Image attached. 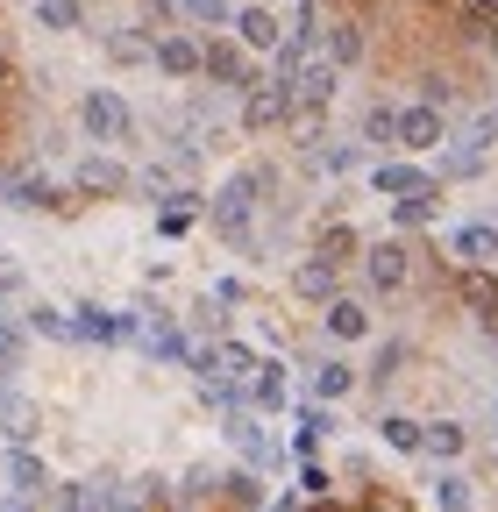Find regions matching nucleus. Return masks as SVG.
Segmentation results:
<instances>
[{
    "mask_svg": "<svg viewBox=\"0 0 498 512\" xmlns=\"http://www.w3.org/2000/svg\"><path fill=\"white\" fill-rule=\"evenodd\" d=\"M79 121H86V136H93V143H129V128H136L129 100H121L114 86L86 93V100H79Z\"/></svg>",
    "mask_w": 498,
    "mask_h": 512,
    "instance_id": "obj_3",
    "label": "nucleus"
},
{
    "mask_svg": "<svg viewBox=\"0 0 498 512\" xmlns=\"http://www.w3.org/2000/svg\"><path fill=\"white\" fill-rule=\"evenodd\" d=\"M107 57H114V64H157V36H143V29H114V36H107Z\"/></svg>",
    "mask_w": 498,
    "mask_h": 512,
    "instance_id": "obj_21",
    "label": "nucleus"
},
{
    "mask_svg": "<svg viewBox=\"0 0 498 512\" xmlns=\"http://www.w3.org/2000/svg\"><path fill=\"white\" fill-rule=\"evenodd\" d=\"M200 57H207V43H200V36H185V29L157 36V64H164L171 79H200Z\"/></svg>",
    "mask_w": 498,
    "mask_h": 512,
    "instance_id": "obj_10",
    "label": "nucleus"
},
{
    "mask_svg": "<svg viewBox=\"0 0 498 512\" xmlns=\"http://www.w3.org/2000/svg\"><path fill=\"white\" fill-rule=\"evenodd\" d=\"M221 498H228V505H242V512H249V505H264L257 470H228V477H221Z\"/></svg>",
    "mask_w": 498,
    "mask_h": 512,
    "instance_id": "obj_27",
    "label": "nucleus"
},
{
    "mask_svg": "<svg viewBox=\"0 0 498 512\" xmlns=\"http://www.w3.org/2000/svg\"><path fill=\"white\" fill-rule=\"evenodd\" d=\"M335 271H342V264H328V256L314 249V256H306V264L292 271V292H299V299H321V306H328V299H335Z\"/></svg>",
    "mask_w": 498,
    "mask_h": 512,
    "instance_id": "obj_14",
    "label": "nucleus"
},
{
    "mask_svg": "<svg viewBox=\"0 0 498 512\" xmlns=\"http://www.w3.org/2000/svg\"><path fill=\"white\" fill-rule=\"evenodd\" d=\"M434 505H442V512H470V484L449 470V477H434Z\"/></svg>",
    "mask_w": 498,
    "mask_h": 512,
    "instance_id": "obj_31",
    "label": "nucleus"
},
{
    "mask_svg": "<svg viewBox=\"0 0 498 512\" xmlns=\"http://www.w3.org/2000/svg\"><path fill=\"white\" fill-rule=\"evenodd\" d=\"M378 434H385V448H399V456H420V420L385 413V420H378Z\"/></svg>",
    "mask_w": 498,
    "mask_h": 512,
    "instance_id": "obj_25",
    "label": "nucleus"
},
{
    "mask_svg": "<svg viewBox=\"0 0 498 512\" xmlns=\"http://www.w3.org/2000/svg\"><path fill=\"white\" fill-rule=\"evenodd\" d=\"M399 363H406V349H399V342H392V349H385V356H378V370H370V377H378V384H385V377H399Z\"/></svg>",
    "mask_w": 498,
    "mask_h": 512,
    "instance_id": "obj_37",
    "label": "nucleus"
},
{
    "mask_svg": "<svg viewBox=\"0 0 498 512\" xmlns=\"http://www.w3.org/2000/svg\"><path fill=\"white\" fill-rule=\"evenodd\" d=\"M356 249H363V242H356V228H342V221H335V228L321 235V256H328V264H349Z\"/></svg>",
    "mask_w": 498,
    "mask_h": 512,
    "instance_id": "obj_32",
    "label": "nucleus"
},
{
    "mask_svg": "<svg viewBox=\"0 0 498 512\" xmlns=\"http://www.w3.org/2000/svg\"><path fill=\"white\" fill-rule=\"evenodd\" d=\"M449 256H463V264H491V256H498V228H491V221L456 228V235H449Z\"/></svg>",
    "mask_w": 498,
    "mask_h": 512,
    "instance_id": "obj_15",
    "label": "nucleus"
},
{
    "mask_svg": "<svg viewBox=\"0 0 498 512\" xmlns=\"http://www.w3.org/2000/svg\"><path fill=\"white\" fill-rule=\"evenodd\" d=\"M349 392H356V370H349V363H321V370H314V399H321V406H335V399H349Z\"/></svg>",
    "mask_w": 498,
    "mask_h": 512,
    "instance_id": "obj_23",
    "label": "nucleus"
},
{
    "mask_svg": "<svg viewBox=\"0 0 498 512\" xmlns=\"http://www.w3.org/2000/svg\"><path fill=\"white\" fill-rule=\"evenodd\" d=\"M363 136L392 150V143H399V107H385V100H378V107H370V114H363Z\"/></svg>",
    "mask_w": 498,
    "mask_h": 512,
    "instance_id": "obj_29",
    "label": "nucleus"
},
{
    "mask_svg": "<svg viewBox=\"0 0 498 512\" xmlns=\"http://www.w3.org/2000/svg\"><path fill=\"white\" fill-rule=\"evenodd\" d=\"M335 79H342V64H335L321 43H306V50H299V64H292V100L328 107V100H335Z\"/></svg>",
    "mask_w": 498,
    "mask_h": 512,
    "instance_id": "obj_4",
    "label": "nucleus"
},
{
    "mask_svg": "<svg viewBox=\"0 0 498 512\" xmlns=\"http://www.w3.org/2000/svg\"><path fill=\"white\" fill-rule=\"evenodd\" d=\"M370 185H378L385 200H406V192L434 185V171H420V164H378V171H370Z\"/></svg>",
    "mask_w": 498,
    "mask_h": 512,
    "instance_id": "obj_16",
    "label": "nucleus"
},
{
    "mask_svg": "<svg viewBox=\"0 0 498 512\" xmlns=\"http://www.w3.org/2000/svg\"><path fill=\"white\" fill-rule=\"evenodd\" d=\"M143 349H150V356H171V363H185V356H193V349H185V335L171 328V320H143Z\"/></svg>",
    "mask_w": 498,
    "mask_h": 512,
    "instance_id": "obj_24",
    "label": "nucleus"
},
{
    "mask_svg": "<svg viewBox=\"0 0 498 512\" xmlns=\"http://www.w3.org/2000/svg\"><path fill=\"white\" fill-rule=\"evenodd\" d=\"M470 8H477V15H491V22H498V0H470Z\"/></svg>",
    "mask_w": 498,
    "mask_h": 512,
    "instance_id": "obj_39",
    "label": "nucleus"
},
{
    "mask_svg": "<svg viewBox=\"0 0 498 512\" xmlns=\"http://www.w3.org/2000/svg\"><path fill=\"white\" fill-rule=\"evenodd\" d=\"M200 79H214V86H249V79H257V72H249V57L235 50V43H207V57H200Z\"/></svg>",
    "mask_w": 498,
    "mask_h": 512,
    "instance_id": "obj_11",
    "label": "nucleus"
},
{
    "mask_svg": "<svg viewBox=\"0 0 498 512\" xmlns=\"http://www.w3.org/2000/svg\"><path fill=\"white\" fill-rule=\"evenodd\" d=\"M484 43H491V57H498V22H491V29H484Z\"/></svg>",
    "mask_w": 498,
    "mask_h": 512,
    "instance_id": "obj_40",
    "label": "nucleus"
},
{
    "mask_svg": "<svg viewBox=\"0 0 498 512\" xmlns=\"http://www.w3.org/2000/svg\"><path fill=\"white\" fill-rule=\"evenodd\" d=\"M456 299H463L477 320H491V328H498V278H491L484 264H463V278H456Z\"/></svg>",
    "mask_w": 498,
    "mask_h": 512,
    "instance_id": "obj_12",
    "label": "nucleus"
},
{
    "mask_svg": "<svg viewBox=\"0 0 498 512\" xmlns=\"http://www.w3.org/2000/svg\"><path fill=\"white\" fill-rule=\"evenodd\" d=\"M328 335L335 342H356V335H370V313H363V299H328Z\"/></svg>",
    "mask_w": 498,
    "mask_h": 512,
    "instance_id": "obj_19",
    "label": "nucleus"
},
{
    "mask_svg": "<svg viewBox=\"0 0 498 512\" xmlns=\"http://www.w3.org/2000/svg\"><path fill=\"white\" fill-rule=\"evenodd\" d=\"M442 136H449V121H442V107H399V150H442Z\"/></svg>",
    "mask_w": 498,
    "mask_h": 512,
    "instance_id": "obj_5",
    "label": "nucleus"
},
{
    "mask_svg": "<svg viewBox=\"0 0 498 512\" xmlns=\"http://www.w3.org/2000/svg\"><path fill=\"white\" fill-rule=\"evenodd\" d=\"M363 271H370V285H378V292H399L406 271H413V249H406V242H370V249H363Z\"/></svg>",
    "mask_w": 498,
    "mask_h": 512,
    "instance_id": "obj_6",
    "label": "nucleus"
},
{
    "mask_svg": "<svg viewBox=\"0 0 498 512\" xmlns=\"http://www.w3.org/2000/svg\"><path fill=\"white\" fill-rule=\"evenodd\" d=\"M0 512H36V505H29V491H8V498H0Z\"/></svg>",
    "mask_w": 498,
    "mask_h": 512,
    "instance_id": "obj_38",
    "label": "nucleus"
},
{
    "mask_svg": "<svg viewBox=\"0 0 498 512\" xmlns=\"http://www.w3.org/2000/svg\"><path fill=\"white\" fill-rule=\"evenodd\" d=\"M285 114H292V86L285 79H249L242 86V128H249V136L285 128Z\"/></svg>",
    "mask_w": 498,
    "mask_h": 512,
    "instance_id": "obj_2",
    "label": "nucleus"
},
{
    "mask_svg": "<svg viewBox=\"0 0 498 512\" xmlns=\"http://www.w3.org/2000/svg\"><path fill=\"white\" fill-rule=\"evenodd\" d=\"M72 185L86 192V200H114V192H129V171H121L114 157H79Z\"/></svg>",
    "mask_w": 498,
    "mask_h": 512,
    "instance_id": "obj_8",
    "label": "nucleus"
},
{
    "mask_svg": "<svg viewBox=\"0 0 498 512\" xmlns=\"http://www.w3.org/2000/svg\"><path fill=\"white\" fill-rule=\"evenodd\" d=\"M0 434H8V441H36L43 434V406L29 392H8V384H0Z\"/></svg>",
    "mask_w": 498,
    "mask_h": 512,
    "instance_id": "obj_7",
    "label": "nucleus"
},
{
    "mask_svg": "<svg viewBox=\"0 0 498 512\" xmlns=\"http://www.w3.org/2000/svg\"><path fill=\"white\" fill-rule=\"evenodd\" d=\"M434 207H442V178L420 185V192H406V200H392V221H399V228H427Z\"/></svg>",
    "mask_w": 498,
    "mask_h": 512,
    "instance_id": "obj_17",
    "label": "nucleus"
},
{
    "mask_svg": "<svg viewBox=\"0 0 498 512\" xmlns=\"http://www.w3.org/2000/svg\"><path fill=\"white\" fill-rule=\"evenodd\" d=\"M0 86H8V64H0Z\"/></svg>",
    "mask_w": 498,
    "mask_h": 512,
    "instance_id": "obj_41",
    "label": "nucleus"
},
{
    "mask_svg": "<svg viewBox=\"0 0 498 512\" xmlns=\"http://www.w3.org/2000/svg\"><path fill=\"white\" fill-rule=\"evenodd\" d=\"M321 50H328V57H335V64H356V57H363V29H356V22H335V29H328V43H321Z\"/></svg>",
    "mask_w": 498,
    "mask_h": 512,
    "instance_id": "obj_28",
    "label": "nucleus"
},
{
    "mask_svg": "<svg viewBox=\"0 0 498 512\" xmlns=\"http://www.w3.org/2000/svg\"><path fill=\"white\" fill-rule=\"evenodd\" d=\"M36 22H43V29H79V0H43Z\"/></svg>",
    "mask_w": 498,
    "mask_h": 512,
    "instance_id": "obj_33",
    "label": "nucleus"
},
{
    "mask_svg": "<svg viewBox=\"0 0 498 512\" xmlns=\"http://www.w3.org/2000/svg\"><path fill=\"white\" fill-rule=\"evenodd\" d=\"M79 512H100V505H79Z\"/></svg>",
    "mask_w": 498,
    "mask_h": 512,
    "instance_id": "obj_42",
    "label": "nucleus"
},
{
    "mask_svg": "<svg viewBox=\"0 0 498 512\" xmlns=\"http://www.w3.org/2000/svg\"><path fill=\"white\" fill-rule=\"evenodd\" d=\"M29 328H36V335H50V342H72V320H65V313H50V306H36V313H29Z\"/></svg>",
    "mask_w": 498,
    "mask_h": 512,
    "instance_id": "obj_35",
    "label": "nucleus"
},
{
    "mask_svg": "<svg viewBox=\"0 0 498 512\" xmlns=\"http://www.w3.org/2000/svg\"><path fill=\"white\" fill-rule=\"evenodd\" d=\"M271 185V171L257 164V171H235L221 192H214V228L235 242V249H249V242H257V235H249V207H257V192Z\"/></svg>",
    "mask_w": 498,
    "mask_h": 512,
    "instance_id": "obj_1",
    "label": "nucleus"
},
{
    "mask_svg": "<svg viewBox=\"0 0 498 512\" xmlns=\"http://www.w3.org/2000/svg\"><path fill=\"white\" fill-rule=\"evenodd\" d=\"M178 15H193V22H207V29L235 22V15H228V0H178Z\"/></svg>",
    "mask_w": 498,
    "mask_h": 512,
    "instance_id": "obj_34",
    "label": "nucleus"
},
{
    "mask_svg": "<svg viewBox=\"0 0 498 512\" xmlns=\"http://www.w3.org/2000/svg\"><path fill=\"white\" fill-rule=\"evenodd\" d=\"M442 171H449V178H477V171H484V150H477V143H463V150H449V164H442Z\"/></svg>",
    "mask_w": 498,
    "mask_h": 512,
    "instance_id": "obj_36",
    "label": "nucleus"
},
{
    "mask_svg": "<svg viewBox=\"0 0 498 512\" xmlns=\"http://www.w3.org/2000/svg\"><path fill=\"white\" fill-rule=\"evenodd\" d=\"M8 200H15V207H50V200H57V185L29 171V178H15V185H8Z\"/></svg>",
    "mask_w": 498,
    "mask_h": 512,
    "instance_id": "obj_30",
    "label": "nucleus"
},
{
    "mask_svg": "<svg viewBox=\"0 0 498 512\" xmlns=\"http://www.w3.org/2000/svg\"><path fill=\"white\" fill-rule=\"evenodd\" d=\"M356 164H363L356 143H321V150H314V171H328V178H349Z\"/></svg>",
    "mask_w": 498,
    "mask_h": 512,
    "instance_id": "obj_26",
    "label": "nucleus"
},
{
    "mask_svg": "<svg viewBox=\"0 0 498 512\" xmlns=\"http://www.w3.org/2000/svg\"><path fill=\"white\" fill-rule=\"evenodd\" d=\"M420 456H442V463H456V456H463V427H456V420H434V427H420Z\"/></svg>",
    "mask_w": 498,
    "mask_h": 512,
    "instance_id": "obj_22",
    "label": "nucleus"
},
{
    "mask_svg": "<svg viewBox=\"0 0 498 512\" xmlns=\"http://www.w3.org/2000/svg\"><path fill=\"white\" fill-rule=\"evenodd\" d=\"M235 36H242L249 50H278V43H285V36H278V15H271V8H242V15H235Z\"/></svg>",
    "mask_w": 498,
    "mask_h": 512,
    "instance_id": "obj_18",
    "label": "nucleus"
},
{
    "mask_svg": "<svg viewBox=\"0 0 498 512\" xmlns=\"http://www.w3.org/2000/svg\"><path fill=\"white\" fill-rule=\"evenodd\" d=\"M72 335H79V342H129L136 320H129V313H107V306H79V313H72Z\"/></svg>",
    "mask_w": 498,
    "mask_h": 512,
    "instance_id": "obj_9",
    "label": "nucleus"
},
{
    "mask_svg": "<svg viewBox=\"0 0 498 512\" xmlns=\"http://www.w3.org/2000/svg\"><path fill=\"white\" fill-rule=\"evenodd\" d=\"M242 392H249V406H264V413H285V399H292V384H285V363H257Z\"/></svg>",
    "mask_w": 498,
    "mask_h": 512,
    "instance_id": "obj_13",
    "label": "nucleus"
},
{
    "mask_svg": "<svg viewBox=\"0 0 498 512\" xmlns=\"http://www.w3.org/2000/svg\"><path fill=\"white\" fill-rule=\"evenodd\" d=\"M8 484H15V491H29V498L50 484V470L29 456V441H8Z\"/></svg>",
    "mask_w": 498,
    "mask_h": 512,
    "instance_id": "obj_20",
    "label": "nucleus"
}]
</instances>
